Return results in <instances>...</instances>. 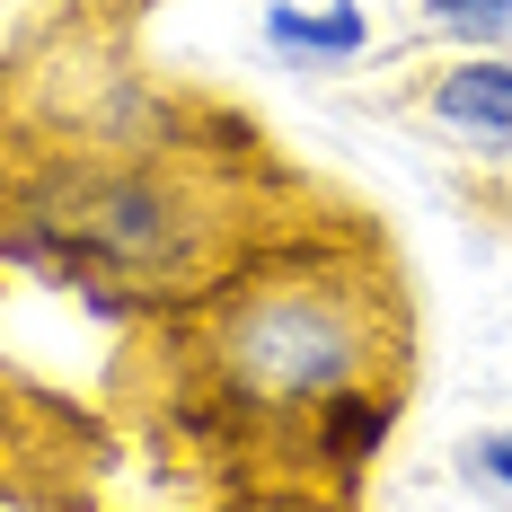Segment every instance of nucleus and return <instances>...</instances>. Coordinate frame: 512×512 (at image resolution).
I'll return each instance as SVG.
<instances>
[{"label":"nucleus","mask_w":512,"mask_h":512,"mask_svg":"<svg viewBox=\"0 0 512 512\" xmlns=\"http://www.w3.org/2000/svg\"><path fill=\"white\" fill-rule=\"evenodd\" d=\"M177 371L204 433H292L327 477H354L407 398V292L354 248H292L186 309Z\"/></svg>","instance_id":"f257e3e1"},{"label":"nucleus","mask_w":512,"mask_h":512,"mask_svg":"<svg viewBox=\"0 0 512 512\" xmlns=\"http://www.w3.org/2000/svg\"><path fill=\"white\" fill-rule=\"evenodd\" d=\"M424 106H433L451 133H477V142H504V151H512V62H504V53L451 62V71L424 89Z\"/></svg>","instance_id":"f03ea898"},{"label":"nucleus","mask_w":512,"mask_h":512,"mask_svg":"<svg viewBox=\"0 0 512 512\" xmlns=\"http://www.w3.org/2000/svg\"><path fill=\"white\" fill-rule=\"evenodd\" d=\"M265 36L292 53H318V62H336V53H362V9L345 0V9H327V18H309V9H265Z\"/></svg>","instance_id":"7ed1b4c3"},{"label":"nucleus","mask_w":512,"mask_h":512,"mask_svg":"<svg viewBox=\"0 0 512 512\" xmlns=\"http://www.w3.org/2000/svg\"><path fill=\"white\" fill-rule=\"evenodd\" d=\"M451 36H477V45H495V36H512V0H424Z\"/></svg>","instance_id":"20e7f679"},{"label":"nucleus","mask_w":512,"mask_h":512,"mask_svg":"<svg viewBox=\"0 0 512 512\" xmlns=\"http://www.w3.org/2000/svg\"><path fill=\"white\" fill-rule=\"evenodd\" d=\"M221 512H345L327 486H256V495H230Z\"/></svg>","instance_id":"39448f33"},{"label":"nucleus","mask_w":512,"mask_h":512,"mask_svg":"<svg viewBox=\"0 0 512 512\" xmlns=\"http://www.w3.org/2000/svg\"><path fill=\"white\" fill-rule=\"evenodd\" d=\"M468 477H486L495 495H512V433H486V442H468Z\"/></svg>","instance_id":"423d86ee"}]
</instances>
